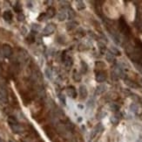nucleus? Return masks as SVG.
I'll return each mask as SVG.
<instances>
[{"label": "nucleus", "mask_w": 142, "mask_h": 142, "mask_svg": "<svg viewBox=\"0 0 142 142\" xmlns=\"http://www.w3.org/2000/svg\"><path fill=\"white\" fill-rule=\"evenodd\" d=\"M82 121V118H79V122Z\"/></svg>", "instance_id": "nucleus-27"}, {"label": "nucleus", "mask_w": 142, "mask_h": 142, "mask_svg": "<svg viewBox=\"0 0 142 142\" xmlns=\"http://www.w3.org/2000/svg\"><path fill=\"white\" fill-rule=\"evenodd\" d=\"M66 18V14H65V12H60L58 14V19L59 21H64Z\"/></svg>", "instance_id": "nucleus-13"}, {"label": "nucleus", "mask_w": 142, "mask_h": 142, "mask_svg": "<svg viewBox=\"0 0 142 142\" xmlns=\"http://www.w3.org/2000/svg\"><path fill=\"white\" fill-rule=\"evenodd\" d=\"M25 18V15L23 13H19V14L17 15V20L18 21H24Z\"/></svg>", "instance_id": "nucleus-18"}, {"label": "nucleus", "mask_w": 142, "mask_h": 142, "mask_svg": "<svg viewBox=\"0 0 142 142\" xmlns=\"http://www.w3.org/2000/svg\"><path fill=\"white\" fill-rule=\"evenodd\" d=\"M14 9H15V11H16L17 12H21V5H20L19 3H17V5H16V6L14 7Z\"/></svg>", "instance_id": "nucleus-19"}, {"label": "nucleus", "mask_w": 142, "mask_h": 142, "mask_svg": "<svg viewBox=\"0 0 142 142\" xmlns=\"http://www.w3.org/2000/svg\"><path fill=\"white\" fill-rule=\"evenodd\" d=\"M105 58H106V60H107L109 62H112V61H113L114 60V55L112 54L111 52H107V54L105 55Z\"/></svg>", "instance_id": "nucleus-11"}, {"label": "nucleus", "mask_w": 142, "mask_h": 142, "mask_svg": "<svg viewBox=\"0 0 142 142\" xmlns=\"http://www.w3.org/2000/svg\"><path fill=\"white\" fill-rule=\"evenodd\" d=\"M64 62H65V66H66V67H70V66L71 65V63H72V61H71V58H68V57H67V58L65 60V61H64Z\"/></svg>", "instance_id": "nucleus-16"}, {"label": "nucleus", "mask_w": 142, "mask_h": 142, "mask_svg": "<svg viewBox=\"0 0 142 142\" xmlns=\"http://www.w3.org/2000/svg\"><path fill=\"white\" fill-rule=\"evenodd\" d=\"M111 120H112V121H113V122L114 124H116L117 122L119 121V119H116V117H113V118H112V119H111Z\"/></svg>", "instance_id": "nucleus-25"}, {"label": "nucleus", "mask_w": 142, "mask_h": 142, "mask_svg": "<svg viewBox=\"0 0 142 142\" xmlns=\"http://www.w3.org/2000/svg\"><path fill=\"white\" fill-rule=\"evenodd\" d=\"M31 28H32V30H34L35 32H38L39 30V26H38L37 24H33L31 26Z\"/></svg>", "instance_id": "nucleus-20"}, {"label": "nucleus", "mask_w": 142, "mask_h": 142, "mask_svg": "<svg viewBox=\"0 0 142 142\" xmlns=\"http://www.w3.org/2000/svg\"><path fill=\"white\" fill-rule=\"evenodd\" d=\"M79 93L81 98L84 99L86 97V96H87V90H86V87L85 85H81L79 87Z\"/></svg>", "instance_id": "nucleus-4"}, {"label": "nucleus", "mask_w": 142, "mask_h": 142, "mask_svg": "<svg viewBox=\"0 0 142 142\" xmlns=\"http://www.w3.org/2000/svg\"><path fill=\"white\" fill-rule=\"evenodd\" d=\"M44 18H47V16H46V13H42V14H41L39 17H38V20H40V21H42V20H44Z\"/></svg>", "instance_id": "nucleus-21"}, {"label": "nucleus", "mask_w": 142, "mask_h": 142, "mask_svg": "<svg viewBox=\"0 0 142 142\" xmlns=\"http://www.w3.org/2000/svg\"><path fill=\"white\" fill-rule=\"evenodd\" d=\"M55 30H56L55 26L52 25V24H49V25H47V26L44 28V30H43V33H44V35L48 36V35L52 34V33L55 32Z\"/></svg>", "instance_id": "nucleus-1"}, {"label": "nucleus", "mask_w": 142, "mask_h": 142, "mask_svg": "<svg viewBox=\"0 0 142 142\" xmlns=\"http://www.w3.org/2000/svg\"><path fill=\"white\" fill-rule=\"evenodd\" d=\"M105 79H106V76H105V73L100 72V73H98V74H97L96 80L99 82H105Z\"/></svg>", "instance_id": "nucleus-5"}, {"label": "nucleus", "mask_w": 142, "mask_h": 142, "mask_svg": "<svg viewBox=\"0 0 142 142\" xmlns=\"http://www.w3.org/2000/svg\"><path fill=\"white\" fill-rule=\"evenodd\" d=\"M3 54L5 57H10L12 54V47L9 46V45H7V44L4 45L3 46Z\"/></svg>", "instance_id": "nucleus-3"}, {"label": "nucleus", "mask_w": 142, "mask_h": 142, "mask_svg": "<svg viewBox=\"0 0 142 142\" xmlns=\"http://www.w3.org/2000/svg\"><path fill=\"white\" fill-rule=\"evenodd\" d=\"M9 142H13L12 140H9Z\"/></svg>", "instance_id": "nucleus-29"}, {"label": "nucleus", "mask_w": 142, "mask_h": 142, "mask_svg": "<svg viewBox=\"0 0 142 142\" xmlns=\"http://www.w3.org/2000/svg\"><path fill=\"white\" fill-rule=\"evenodd\" d=\"M75 16H76L75 12H74L71 9H70V10H69V12H68V18H70V19H72V18H75Z\"/></svg>", "instance_id": "nucleus-15"}, {"label": "nucleus", "mask_w": 142, "mask_h": 142, "mask_svg": "<svg viewBox=\"0 0 142 142\" xmlns=\"http://www.w3.org/2000/svg\"><path fill=\"white\" fill-rule=\"evenodd\" d=\"M58 97H59L60 100H61V101L63 102V104H65V97H64V96H63L62 94H60L59 96H58Z\"/></svg>", "instance_id": "nucleus-24"}, {"label": "nucleus", "mask_w": 142, "mask_h": 142, "mask_svg": "<svg viewBox=\"0 0 142 142\" xmlns=\"http://www.w3.org/2000/svg\"><path fill=\"white\" fill-rule=\"evenodd\" d=\"M0 142H4V140H3V139H2V138H0Z\"/></svg>", "instance_id": "nucleus-28"}, {"label": "nucleus", "mask_w": 142, "mask_h": 142, "mask_svg": "<svg viewBox=\"0 0 142 142\" xmlns=\"http://www.w3.org/2000/svg\"><path fill=\"white\" fill-rule=\"evenodd\" d=\"M46 74L47 75V77L48 78H51V71L49 69H46Z\"/></svg>", "instance_id": "nucleus-23"}, {"label": "nucleus", "mask_w": 142, "mask_h": 142, "mask_svg": "<svg viewBox=\"0 0 142 142\" xmlns=\"http://www.w3.org/2000/svg\"><path fill=\"white\" fill-rule=\"evenodd\" d=\"M11 128H12V131L14 132L15 133H20V131L22 130V128L18 125V124H17V125H12V126H11Z\"/></svg>", "instance_id": "nucleus-12"}, {"label": "nucleus", "mask_w": 142, "mask_h": 142, "mask_svg": "<svg viewBox=\"0 0 142 142\" xmlns=\"http://www.w3.org/2000/svg\"><path fill=\"white\" fill-rule=\"evenodd\" d=\"M77 8L79 10H84L85 8V5L83 1H77Z\"/></svg>", "instance_id": "nucleus-14"}, {"label": "nucleus", "mask_w": 142, "mask_h": 142, "mask_svg": "<svg viewBox=\"0 0 142 142\" xmlns=\"http://www.w3.org/2000/svg\"><path fill=\"white\" fill-rule=\"evenodd\" d=\"M105 90H106V86L105 85H104V84L100 85L96 89V94H102L103 92H105Z\"/></svg>", "instance_id": "nucleus-9"}, {"label": "nucleus", "mask_w": 142, "mask_h": 142, "mask_svg": "<svg viewBox=\"0 0 142 142\" xmlns=\"http://www.w3.org/2000/svg\"><path fill=\"white\" fill-rule=\"evenodd\" d=\"M55 9L53 7H50V8L47 10V12H46V16L47 18H52L54 17V15H55Z\"/></svg>", "instance_id": "nucleus-10"}, {"label": "nucleus", "mask_w": 142, "mask_h": 142, "mask_svg": "<svg viewBox=\"0 0 142 142\" xmlns=\"http://www.w3.org/2000/svg\"><path fill=\"white\" fill-rule=\"evenodd\" d=\"M4 19L5 21H11L12 19V13L11 11H5L3 14Z\"/></svg>", "instance_id": "nucleus-6"}, {"label": "nucleus", "mask_w": 142, "mask_h": 142, "mask_svg": "<svg viewBox=\"0 0 142 142\" xmlns=\"http://www.w3.org/2000/svg\"><path fill=\"white\" fill-rule=\"evenodd\" d=\"M7 121H8V123H9V125H10V126H12V125H17V119H16V118H14L13 116L9 117L8 119H7Z\"/></svg>", "instance_id": "nucleus-8"}, {"label": "nucleus", "mask_w": 142, "mask_h": 142, "mask_svg": "<svg viewBox=\"0 0 142 142\" xmlns=\"http://www.w3.org/2000/svg\"><path fill=\"white\" fill-rule=\"evenodd\" d=\"M112 54L113 55H119V51L117 48H114V47H112Z\"/></svg>", "instance_id": "nucleus-22"}, {"label": "nucleus", "mask_w": 142, "mask_h": 142, "mask_svg": "<svg viewBox=\"0 0 142 142\" xmlns=\"http://www.w3.org/2000/svg\"><path fill=\"white\" fill-rule=\"evenodd\" d=\"M125 83L127 84L128 86H130V87H133V88H137L138 87V85L135 83H134L133 82H131V81H126L125 82Z\"/></svg>", "instance_id": "nucleus-17"}, {"label": "nucleus", "mask_w": 142, "mask_h": 142, "mask_svg": "<svg viewBox=\"0 0 142 142\" xmlns=\"http://www.w3.org/2000/svg\"><path fill=\"white\" fill-rule=\"evenodd\" d=\"M78 24L77 22H74V21H70V22H68L67 23V25H66V29L68 30V31H71V30L74 29L75 27H76V26H77Z\"/></svg>", "instance_id": "nucleus-7"}, {"label": "nucleus", "mask_w": 142, "mask_h": 142, "mask_svg": "<svg viewBox=\"0 0 142 142\" xmlns=\"http://www.w3.org/2000/svg\"><path fill=\"white\" fill-rule=\"evenodd\" d=\"M79 106V108H81V109H83V105H78Z\"/></svg>", "instance_id": "nucleus-26"}, {"label": "nucleus", "mask_w": 142, "mask_h": 142, "mask_svg": "<svg viewBox=\"0 0 142 142\" xmlns=\"http://www.w3.org/2000/svg\"><path fill=\"white\" fill-rule=\"evenodd\" d=\"M66 94H67V96L71 97V98H75V97L77 96L76 90H75V88L72 87V86H69V87L66 89Z\"/></svg>", "instance_id": "nucleus-2"}]
</instances>
